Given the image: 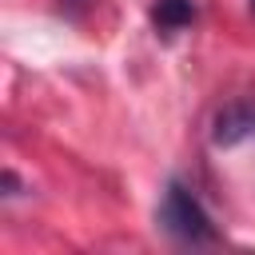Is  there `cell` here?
<instances>
[{"label":"cell","mask_w":255,"mask_h":255,"mask_svg":"<svg viewBox=\"0 0 255 255\" xmlns=\"http://www.w3.org/2000/svg\"><path fill=\"white\" fill-rule=\"evenodd\" d=\"M195 20V4L191 0H155L151 4V24L159 36H175Z\"/></svg>","instance_id":"3957f363"},{"label":"cell","mask_w":255,"mask_h":255,"mask_svg":"<svg viewBox=\"0 0 255 255\" xmlns=\"http://www.w3.org/2000/svg\"><path fill=\"white\" fill-rule=\"evenodd\" d=\"M155 219H159V227H163L175 243H183V247H215V243H219V231H215L207 207H203V203L195 199V191H191L187 183H179V179H171V183L163 187V199H159Z\"/></svg>","instance_id":"6da1fadb"},{"label":"cell","mask_w":255,"mask_h":255,"mask_svg":"<svg viewBox=\"0 0 255 255\" xmlns=\"http://www.w3.org/2000/svg\"><path fill=\"white\" fill-rule=\"evenodd\" d=\"M84 4H88V0H64V8H68V12H72V8H84Z\"/></svg>","instance_id":"277c9868"},{"label":"cell","mask_w":255,"mask_h":255,"mask_svg":"<svg viewBox=\"0 0 255 255\" xmlns=\"http://www.w3.org/2000/svg\"><path fill=\"white\" fill-rule=\"evenodd\" d=\"M255 139V100H235L227 108H219L215 124H211V143L215 147H239Z\"/></svg>","instance_id":"7a4b0ae2"},{"label":"cell","mask_w":255,"mask_h":255,"mask_svg":"<svg viewBox=\"0 0 255 255\" xmlns=\"http://www.w3.org/2000/svg\"><path fill=\"white\" fill-rule=\"evenodd\" d=\"M251 8H255V0H251Z\"/></svg>","instance_id":"5b68a950"}]
</instances>
